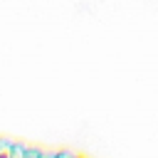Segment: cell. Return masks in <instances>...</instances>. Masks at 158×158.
<instances>
[{"instance_id":"1","label":"cell","mask_w":158,"mask_h":158,"mask_svg":"<svg viewBox=\"0 0 158 158\" xmlns=\"http://www.w3.org/2000/svg\"><path fill=\"white\" fill-rule=\"evenodd\" d=\"M12 148L15 143L10 138H0V158H12Z\"/></svg>"},{"instance_id":"2","label":"cell","mask_w":158,"mask_h":158,"mask_svg":"<svg viewBox=\"0 0 158 158\" xmlns=\"http://www.w3.org/2000/svg\"><path fill=\"white\" fill-rule=\"evenodd\" d=\"M47 151L42 148H35V146H25V158H44Z\"/></svg>"},{"instance_id":"3","label":"cell","mask_w":158,"mask_h":158,"mask_svg":"<svg viewBox=\"0 0 158 158\" xmlns=\"http://www.w3.org/2000/svg\"><path fill=\"white\" fill-rule=\"evenodd\" d=\"M12 158H25V146H22V143H15V148H12Z\"/></svg>"},{"instance_id":"4","label":"cell","mask_w":158,"mask_h":158,"mask_svg":"<svg viewBox=\"0 0 158 158\" xmlns=\"http://www.w3.org/2000/svg\"><path fill=\"white\" fill-rule=\"evenodd\" d=\"M57 158H77V156L69 153V151H62V153H57Z\"/></svg>"},{"instance_id":"5","label":"cell","mask_w":158,"mask_h":158,"mask_svg":"<svg viewBox=\"0 0 158 158\" xmlns=\"http://www.w3.org/2000/svg\"><path fill=\"white\" fill-rule=\"evenodd\" d=\"M44 158H57V153H44Z\"/></svg>"}]
</instances>
